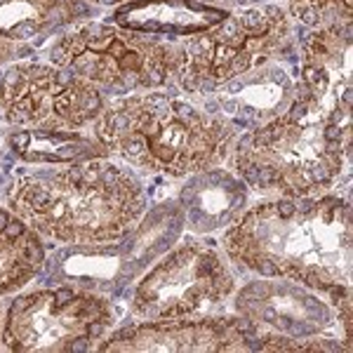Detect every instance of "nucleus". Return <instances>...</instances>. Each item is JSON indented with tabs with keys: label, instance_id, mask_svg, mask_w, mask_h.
<instances>
[{
	"label": "nucleus",
	"instance_id": "obj_6",
	"mask_svg": "<svg viewBox=\"0 0 353 353\" xmlns=\"http://www.w3.org/2000/svg\"><path fill=\"white\" fill-rule=\"evenodd\" d=\"M50 61L99 90H158L174 76L176 48L156 36L92 21L54 43Z\"/></svg>",
	"mask_w": 353,
	"mask_h": 353
},
{
	"label": "nucleus",
	"instance_id": "obj_12",
	"mask_svg": "<svg viewBox=\"0 0 353 353\" xmlns=\"http://www.w3.org/2000/svg\"><path fill=\"white\" fill-rule=\"evenodd\" d=\"M297 90L323 109L351 116V26L309 31L301 41Z\"/></svg>",
	"mask_w": 353,
	"mask_h": 353
},
{
	"label": "nucleus",
	"instance_id": "obj_3",
	"mask_svg": "<svg viewBox=\"0 0 353 353\" xmlns=\"http://www.w3.org/2000/svg\"><path fill=\"white\" fill-rule=\"evenodd\" d=\"M231 170L261 196H321L351 158V116L323 109L294 85L288 109L238 137Z\"/></svg>",
	"mask_w": 353,
	"mask_h": 353
},
{
	"label": "nucleus",
	"instance_id": "obj_2",
	"mask_svg": "<svg viewBox=\"0 0 353 353\" xmlns=\"http://www.w3.org/2000/svg\"><path fill=\"white\" fill-rule=\"evenodd\" d=\"M8 203L38 236L81 248L121 241L146 210L139 179L106 158L21 176L10 189Z\"/></svg>",
	"mask_w": 353,
	"mask_h": 353
},
{
	"label": "nucleus",
	"instance_id": "obj_17",
	"mask_svg": "<svg viewBox=\"0 0 353 353\" xmlns=\"http://www.w3.org/2000/svg\"><path fill=\"white\" fill-rule=\"evenodd\" d=\"M85 14L83 0H0V41H28Z\"/></svg>",
	"mask_w": 353,
	"mask_h": 353
},
{
	"label": "nucleus",
	"instance_id": "obj_7",
	"mask_svg": "<svg viewBox=\"0 0 353 353\" xmlns=\"http://www.w3.org/2000/svg\"><path fill=\"white\" fill-rule=\"evenodd\" d=\"M116 323L109 299L73 288L33 290L12 299L0 344L14 353L88 351Z\"/></svg>",
	"mask_w": 353,
	"mask_h": 353
},
{
	"label": "nucleus",
	"instance_id": "obj_21",
	"mask_svg": "<svg viewBox=\"0 0 353 353\" xmlns=\"http://www.w3.org/2000/svg\"><path fill=\"white\" fill-rule=\"evenodd\" d=\"M90 3H99V5H125V3H130V0H90Z\"/></svg>",
	"mask_w": 353,
	"mask_h": 353
},
{
	"label": "nucleus",
	"instance_id": "obj_9",
	"mask_svg": "<svg viewBox=\"0 0 353 353\" xmlns=\"http://www.w3.org/2000/svg\"><path fill=\"white\" fill-rule=\"evenodd\" d=\"M104 106L97 85L54 64L19 61L0 78V118L17 128L83 130Z\"/></svg>",
	"mask_w": 353,
	"mask_h": 353
},
{
	"label": "nucleus",
	"instance_id": "obj_22",
	"mask_svg": "<svg viewBox=\"0 0 353 353\" xmlns=\"http://www.w3.org/2000/svg\"><path fill=\"white\" fill-rule=\"evenodd\" d=\"M0 330H3V311H0Z\"/></svg>",
	"mask_w": 353,
	"mask_h": 353
},
{
	"label": "nucleus",
	"instance_id": "obj_18",
	"mask_svg": "<svg viewBox=\"0 0 353 353\" xmlns=\"http://www.w3.org/2000/svg\"><path fill=\"white\" fill-rule=\"evenodd\" d=\"M8 144L26 163H81L109 156L94 134L88 137L81 130L21 128L8 137Z\"/></svg>",
	"mask_w": 353,
	"mask_h": 353
},
{
	"label": "nucleus",
	"instance_id": "obj_8",
	"mask_svg": "<svg viewBox=\"0 0 353 353\" xmlns=\"http://www.w3.org/2000/svg\"><path fill=\"white\" fill-rule=\"evenodd\" d=\"M236 292V281L217 250L186 241L139 281L132 313L141 321L196 318L221 306Z\"/></svg>",
	"mask_w": 353,
	"mask_h": 353
},
{
	"label": "nucleus",
	"instance_id": "obj_16",
	"mask_svg": "<svg viewBox=\"0 0 353 353\" xmlns=\"http://www.w3.org/2000/svg\"><path fill=\"white\" fill-rule=\"evenodd\" d=\"M217 92L231 113H241V116L248 113L250 118H257V121L266 123L273 116L285 111L288 104L292 101V97L269 92H294V85H290L285 73L264 64L241 78H236V81L226 83Z\"/></svg>",
	"mask_w": 353,
	"mask_h": 353
},
{
	"label": "nucleus",
	"instance_id": "obj_11",
	"mask_svg": "<svg viewBox=\"0 0 353 353\" xmlns=\"http://www.w3.org/2000/svg\"><path fill=\"white\" fill-rule=\"evenodd\" d=\"M236 313L254 327L294 341L321 337L334 321L332 306L323 301L321 294L278 278L248 283L236 294Z\"/></svg>",
	"mask_w": 353,
	"mask_h": 353
},
{
	"label": "nucleus",
	"instance_id": "obj_19",
	"mask_svg": "<svg viewBox=\"0 0 353 353\" xmlns=\"http://www.w3.org/2000/svg\"><path fill=\"white\" fill-rule=\"evenodd\" d=\"M290 14L311 31L351 26L353 0H290Z\"/></svg>",
	"mask_w": 353,
	"mask_h": 353
},
{
	"label": "nucleus",
	"instance_id": "obj_5",
	"mask_svg": "<svg viewBox=\"0 0 353 353\" xmlns=\"http://www.w3.org/2000/svg\"><path fill=\"white\" fill-rule=\"evenodd\" d=\"M290 36V17L278 5L238 10L208 31L174 45V78L189 94H212L226 83L278 59Z\"/></svg>",
	"mask_w": 353,
	"mask_h": 353
},
{
	"label": "nucleus",
	"instance_id": "obj_13",
	"mask_svg": "<svg viewBox=\"0 0 353 353\" xmlns=\"http://www.w3.org/2000/svg\"><path fill=\"white\" fill-rule=\"evenodd\" d=\"M229 14L198 0H130L113 12V24L146 36L189 38L219 24Z\"/></svg>",
	"mask_w": 353,
	"mask_h": 353
},
{
	"label": "nucleus",
	"instance_id": "obj_1",
	"mask_svg": "<svg viewBox=\"0 0 353 353\" xmlns=\"http://www.w3.org/2000/svg\"><path fill=\"white\" fill-rule=\"evenodd\" d=\"M226 254L259 278L292 281L334 306L351 294V208L341 196H276L221 236Z\"/></svg>",
	"mask_w": 353,
	"mask_h": 353
},
{
	"label": "nucleus",
	"instance_id": "obj_4",
	"mask_svg": "<svg viewBox=\"0 0 353 353\" xmlns=\"http://www.w3.org/2000/svg\"><path fill=\"white\" fill-rule=\"evenodd\" d=\"M92 134L109 156L168 176L219 168L238 139L236 125L224 116L161 90L121 97L104 106Z\"/></svg>",
	"mask_w": 353,
	"mask_h": 353
},
{
	"label": "nucleus",
	"instance_id": "obj_10",
	"mask_svg": "<svg viewBox=\"0 0 353 353\" xmlns=\"http://www.w3.org/2000/svg\"><path fill=\"white\" fill-rule=\"evenodd\" d=\"M254 325L236 316H196L172 321H141L121 327L99 344L109 353H226L252 351Z\"/></svg>",
	"mask_w": 353,
	"mask_h": 353
},
{
	"label": "nucleus",
	"instance_id": "obj_14",
	"mask_svg": "<svg viewBox=\"0 0 353 353\" xmlns=\"http://www.w3.org/2000/svg\"><path fill=\"white\" fill-rule=\"evenodd\" d=\"M184 205L189 212L191 229L214 231L236 224L248 205V186L226 170H205L196 181L186 186Z\"/></svg>",
	"mask_w": 353,
	"mask_h": 353
},
{
	"label": "nucleus",
	"instance_id": "obj_20",
	"mask_svg": "<svg viewBox=\"0 0 353 353\" xmlns=\"http://www.w3.org/2000/svg\"><path fill=\"white\" fill-rule=\"evenodd\" d=\"M10 54H12V43H5V41H0V61H5Z\"/></svg>",
	"mask_w": 353,
	"mask_h": 353
},
{
	"label": "nucleus",
	"instance_id": "obj_15",
	"mask_svg": "<svg viewBox=\"0 0 353 353\" xmlns=\"http://www.w3.org/2000/svg\"><path fill=\"white\" fill-rule=\"evenodd\" d=\"M45 261V245L12 210L0 208V297L21 290Z\"/></svg>",
	"mask_w": 353,
	"mask_h": 353
}]
</instances>
